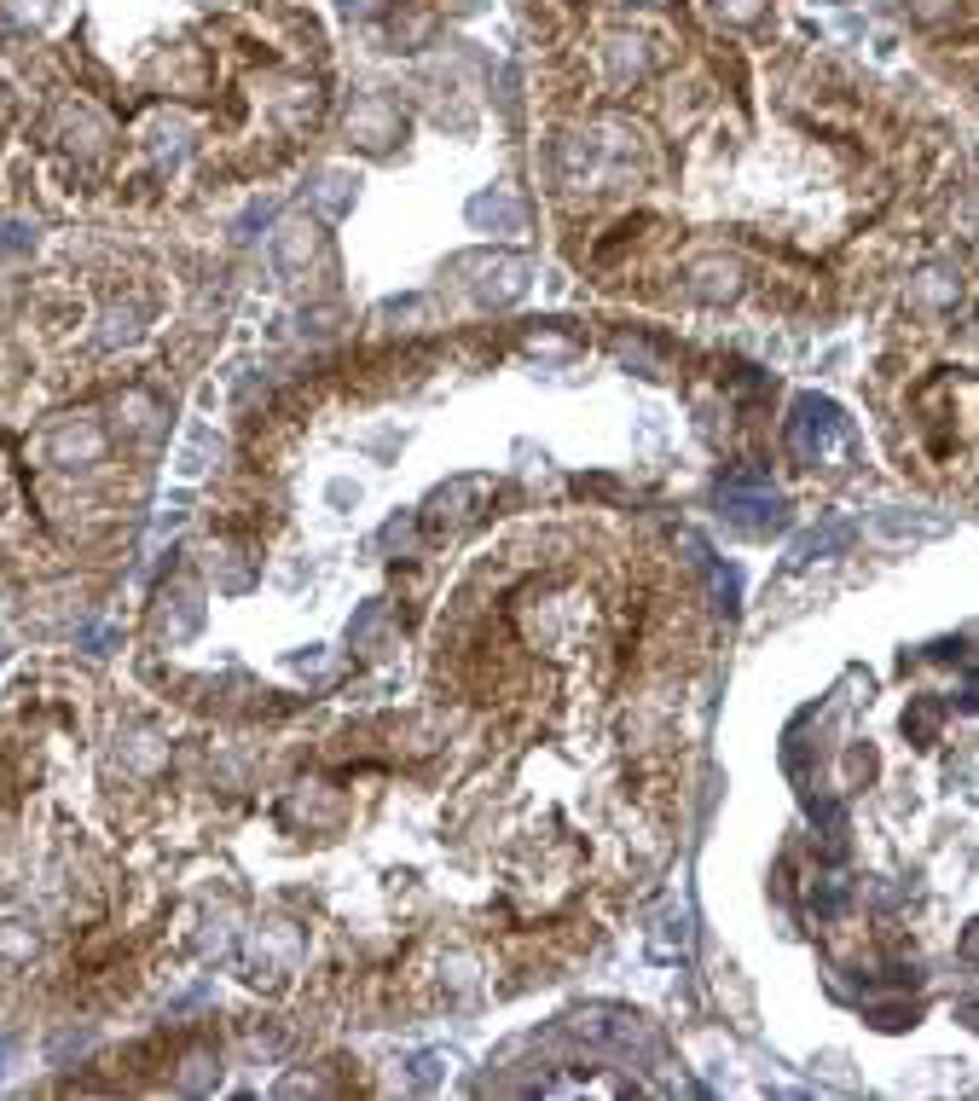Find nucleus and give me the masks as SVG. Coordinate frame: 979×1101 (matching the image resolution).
<instances>
[{"label":"nucleus","instance_id":"1","mask_svg":"<svg viewBox=\"0 0 979 1101\" xmlns=\"http://www.w3.org/2000/svg\"><path fill=\"white\" fill-rule=\"evenodd\" d=\"M846 418H841V406L834 400H818V395H800L794 400V418H788V446L800 458H829V453H841L846 446Z\"/></svg>","mask_w":979,"mask_h":1101},{"label":"nucleus","instance_id":"2","mask_svg":"<svg viewBox=\"0 0 979 1101\" xmlns=\"http://www.w3.org/2000/svg\"><path fill=\"white\" fill-rule=\"evenodd\" d=\"M719 504H725L737 522H748V527H777V522H783V499L771 493L760 476H730V481L719 487Z\"/></svg>","mask_w":979,"mask_h":1101},{"label":"nucleus","instance_id":"3","mask_svg":"<svg viewBox=\"0 0 979 1101\" xmlns=\"http://www.w3.org/2000/svg\"><path fill=\"white\" fill-rule=\"evenodd\" d=\"M846 540H852V527H823V534H806L800 545H794V568L811 563V557H823V550H834V545H846Z\"/></svg>","mask_w":979,"mask_h":1101}]
</instances>
